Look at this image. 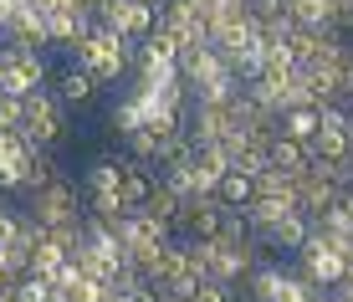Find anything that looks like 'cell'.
Segmentation results:
<instances>
[{"label":"cell","instance_id":"6da1fadb","mask_svg":"<svg viewBox=\"0 0 353 302\" xmlns=\"http://www.w3.org/2000/svg\"><path fill=\"white\" fill-rule=\"evenodd\" d=\"M133 57H139V41H128V36H118L108 26H92L77 46H72V62L88 67L97 82H118L133 67Z\"/></svg>","mask_w":353,"mask_h":302},{"label":"cell","instance_id":"7a4b0ae2","mask_svg":"<svg viewBox=\"0 0 353 302\" xmlns=\"http://www.w3.org/2000/svg\"><path fill=\"white\" fill-rule=\"evenodd\" d=\"M26 210L36 215V221L46 225V231H62V225H82L88 221V205H82V190L72 185V179L62 174L57 185H46V190H36Z\"/></svg>","mask_w":353,"mask_h":302},{"label":"cell","instance_id":"3957f363","mask_svg":"<svg viewBox=\"0 0 353 302\" xmlns=\"http://www.w3.org/2000/svg\"><path fill=\"white\" fill-rule=\"evenodd\" d=\"M21 134L31 139V149H57V143L67 139V108L57 92L36 88L26 98V123H21Z\"/></svg>","mask_w":353,"mask_h":302},{"label":"cell","instance_id":"277c9868","mask_svg":"<svg viewBox=\"0 0 353 302\" xmlns=\"http://www.w3.org/2000/svg\"><path fill=\"white\" fill-rule=\"evenodd\" d=\"M0 62H6V92L10 98H31L41 82H52L46 72V52H26V46H0Z\"/></svg>","mask_w":353,"mask_h":302},{"label":"cell","instance_id":"5b68a950","mask_svg":"<svg viewBox=\"0 0 353 302\" xmlns=\"http://www.w3.org/2000/svg\"><path fill=\"white\" fill-rule=\"evenodd\" d=\"M302 276H307V282L312 287H338V282H343V276H348V256H343V251H338V246H327V241L318 236V231H312L307 236V246H302Z\"/></svg>","mask_w":353,"mask_h":302},{"label":"cell","instance_id":"8992f818","mask_svg":"<svg viewBox=\"0 0 353 302\" xmlns=\"http://www.w3.org/2000/svg\"><path fill=\"white\" fill-rule=\"evenodd\" d=\"M97 26L128 36V41H143V36L159 26V10H154L149 0H108V10L97 16Z\"/></svg>","mask_w":353,"mask_h":302},{"label":"cell","instance_id":"52a82bcc","mask_svg":"<svg viewBox=\"0 0 353 302\" xmlns=\"http://www.w3.org/2000/svg\"><path fill=\"white\" fill-rule=\"evenodd\" d=\"M221 215H225V205L215 195L185 200V210H179V221H174V236L179 241H215L221 236Z\"/></svg>","mask_w":353,"mask_h":302},{"label":"cell","instance_id":"ba28073f","mask_svg":"<svg viewBox=\"0 0 353 302\" xmlns=\"http://www.w3.org/2000/svg\"><path fill=\"white\" fill-rule=\"evenodd\" d=\"M307 236H312V221L302 210H292V215H282V221H272L266 231H256V241L266 251H276V256H302Z\"/></svg>","mask_w":353,"mask_h":302},{"label":"cell","instance_id":"9c48e42d","mask_svg":"<svg viewBox=\"0 0 353 302\" xmlns=\"http://www.w3.org/2000/svg\"><path fill=\"white\" fill-rule=\"evenodd\" d=\"M0 41H10V46H26V52H46V46H52V31H46V16H41L36 6H26L21 16H10V21H6Z\"/></svg>","mask_w":353,"mask_h":302},{"label":"cell","instance_id":"30bf717a","mask_svg":"<svg viewBox=\"0 0 353 302\" xmlns=\"http://www.w3.org/2000/svg\"><path fill=\"white\" fill-rule=\"evenodd\" d=\"M97 88H103V82H97L88 67H77V62L62 67V72L52 77V92L62 98V108H88V103L97 98Z\"/></svg>","mask_w":353,"mask_h":302},{"label":"cell","instance_id":"8fae6325","mask_svg":"<svg viewBox=\"0 0 353 302\" xmlns=\"http://www.w3.org/2000/svg\"><path fill=\"white\" fill-rule=\"evenodd\" d=\"M225 169H230L225 139H221V143H194V174H200V190H205V195H215V185L225 179Z\"/></svg>","mask_w":353,"mask_h":302},{"label":"cell","instance_id":"7c38bea8","mask_svg":"<svg viewBox=\"0 0 353 302\" xmlns=\"http://www.w3.org/2000/svg\"><path fill=\"white\" fill-rule=\"evenodd\" d=\"M266 149H272V169H282V174H292V179H302L312 169V143H297V139L276 134Z\"/></svg>","mask_w":353,"mask_h":302},{"label":"cell","instance_id":"4fadbf2b","mask_svg":"<svg viewBox=\"0 0 353 302\" xmlns=\"http://www.w3.org/2000/svg\"><path fill=\"white\" fill-rule=\"evenodd\" d=\"M97 21L88 10H57V16H46V31H52V46H77L82 36H88Z\"/></svg>","mask_w":353,"mask_h":302},{"label":"cell","instance_id":"5bb4252c","mask_svg":"<svg viewBox=\"0 0 353 302\" xmlns=\"http://www.w3.org/2000/svg\"><path fill=\"white\" fill-rule=\"evenodd\" d=\"M323 128V108L318 103H297V108H282V134L297 139V143H312Z\"/></svg>","mask_w":353,"mask_h":302},{"label":"cell","instance_id":"9a60e30c","mask_svg":"<svg viewBox=\"0 0 353 302\" xmlns=\"http://www.w3.org/2000/svg\"><path fill=\"white\" fill-rule=\"evenodd\" d=\"M297 205H302V195H251L246 215H251V225H256V231H266L272 221H282V215H292Z\"/></svg>","mask_w":353,"mask_h":302},{"label":"cell","instance_id":"2e32d148","mask_svg":"<svg viewBox=\"0 0 353 302\" xmlns=\"http://www.w3.org/2000/svg\"><path fill=\"white\" fill-rule=\"evenodd\" d=\"M251 195H256V179H251L246 169H236V164H230V169H225V179L215 185V200L230 205V210H246Z\"/></svg>","mask_w":353,"mask_h":302},{"label":"cell","instance_id":"e0dca14e","mask_svg":"<svg viewBox=\"0 0 353 302\" xmlns=\"http://www.w3.org/2000/svg\"><path fill=\"white\" fill-rule=\"evenodd\" d=\"M287 16H292V26L333 31V0H287Z\"/></svg>","mask_w":353,"mask_h":302},{"label":"cell","instance_id":"ac0fdd59","mask_svg":"<svg viewBox=\"0 0 353 302\" xmlns=\"http://www.w3.org/2000/svg\"><path fill=\"white\" fill-rule=\"evenodd\" d=\"M57 179H62V164L52 159V149H36L31 159H26V195H36V190H46V185H57Z\"/></svg>","mask_w":353,"mask_h":302},{"label":"cell","instance_id":"d6986e66","mask_svg":"<svg viewBox=\"0 0 353 302\" xmlns=\"http://www.w3.org/2000/svg\"><path fill=\"white\" fill-rule=\"evenodd\" d=\"M353 154V134L348 128H318V139H312V159H348Z\"/></svg>","mask_w":353,"mask_h":302},{"label":"cell","instance_id":"ffe728a7","mask_svg":"<svg viewBox=\"0 0 353 302\" xmlns=\"http://www.w3.org/2000/svg\"><path fill=\"white\" fill-rule=\"evenodd\" d=\"M143 210H149L154 221H159L164 231L174 236V221H179V210H185V200H179V195H174V190H169V185H159V190H154V195H149V205H143Z\"/></svg>","mask_w":353,"mask_h":302},{"label":"cell","instance_id":"44dd1931","mask_svg":"<svg viewBox=\"0 0 353 302\" xmlns=\"http://www.w3.org/2000/svg\"><path fill=\"white\" fill-rule=\"evenodd\" d=\"M297 72V57H292L287 41H266L261 46V77H292Z\"/></svg>","mask_w":353,"mask_h":302},{"label":"cell","instance_id":"7402d4cb","mask_svg":"<svg viewBox=\"0 0 353 302\" xmlns=\"http://www.w3.org/2000/svg\"><path fill=\"white\" fill-rule=\"evenodd\" d=\"M215 241H225V246H246V241H256V225H251V215L246 210H230L225 205V215H221V236Z\"/></svg>","mask_w":353,"mask_h":302},{"label":"cell","instance_id":"603a6c76","mask_svg":"<svg viewBox=\"0 0 353 302\" xmlns=\"http://www.w3.org/2000/svg\"><path fill=\"white\" fill-rule=\"evenodd\" d=\"M123 143H128V154H133L139 164H159V154H164V139H159V134H149V128H133Z\"/></svg>","mask_w":353,"mask_h":302},{"label":"cell","instance_id":"cb8c5ba5","mask_svg":"<svg viewBox=\"0 0 353 302\" xmlns=\"http://www.w3.org/2000/svg\"><path fill=\"white\" fill-rule=\"evenodd\" d=\"M108 128H113V134H133V128H143V108H139V98H123L113 108V113H108Z\"/></svg>","mask_w":353,"mask_h":302},{"label":"cell","instance_id":"d4e9b609","mask_svg":"<svg viewBox=\"0 0 353 302\" xmlns=\"http://www.w3.org/2000/svg\"><path fill=\"white\" fill-rule=\"evenodd\" d=\"M88 190H123V159H97L88 169Z\"/></svg>","mask_w":353,"mask_h":302},{"label":"cell","instance_id":"484cf974","mask_svg":"<svg viewBox=\"0 0 353 302\" xmlns=\"http://www.w3.org/2000/svg\"><path fill=\"white\" fill-rule=\"evenodd\" d=\"M236 169H246V174H251V179H256V174H261V169H272V149H266V139H251V143H246V149H241V154H236Z\"/></svg>","mask_w":353,"mask_h":302},{"label":"cell","instance_id":"4316f807","mask_svg":"<svg viewBox=\"0 0 353 302\" xmlns=\"http://www.w3.org/2000/svg\"><path fill=\"white\" fill-rule=\"evenodd\" d=\"M200 282H205V276L200 272H174V276H169V282H159V297H179V302H190L194 292H200Z\"/></svg>","mask_w":353,"mask_h":302},{"label":"cell","instance_id":"83f0119b","mask_svg":"<svg viewBox=\"0 0 353 302\" xmlns=\"http://www.w3.org/2000/svg\"><path fill=\"white\" fill-rule=\"evenodd\" d=\"M52 297V276H41V272H26L16 282V302H46Z\"/></svg>","mask_w":353,"mask_h":302},{"label":"cell","instance_id":"f1b7e54d","mask_svg":"<svg viewBox=\"0 0 353 302\" xmlns=\"http://www.w3.org/2000/svg\"><path fill=\"white\" fill-rule=\"evenodd\" d=\"M21 123H26V98L0 92V128H21Z\"/></svg>","mask_w":353,"mask_h":302},{"label":"cell","instance_id":"f546056e","mask_svg":"<svg viewBox=\"0 0 353 302\" xmlns=\"http://www.w3.org/2000/svg\"><path fill=\"white\" fill-rule=\"evenodd\" d=\"M246 10H251V16H256V21H261V26H266V21L287 16V0H246Z\"/></svg>","mask_w":353,"mask_h":302},{"label":"cell","instance_id":"4dcf8cb0","mask_svg":"<svg viewBox=\"0 0 353 302\" xmlns=\"http://www.w3.org/2000/svg\"><path fill=\"white\" fill-rule=\"evenodd\" d=\"M333 36H353V0H333Z\"/></svg>","mask_w":353,"mask_h":302},{"label":"cell","instance_id":"1f68e13d","mask_svg":"<svg viewBox=\"0 0 353 302\" xmlns=\"http://www.w3.org/2000/svg\"><path fill=\"white\" fill-rule=\"evenodd\" d=\"M225 292H230L225 282H215V276H205V282H200V292H194L190 302H225Z\"/></svg>","mask_w":353,"mask_h":302},{"label":"cell","instance_id":"d6a6232c","mask_svg":"<svg viewBox=\"0 0 353 302\" xmlns=\"http://www.w3.org/2000/svg\"><path fill=\"white\" fill-rule=\"evenodd\" d=\"M41 16H57V10H82V0H31Z\"/></svg>","mask_w":353,"mask_h":302},{"label":"cell","instance_id":"836d02e7","mask_svg":"<svg viewBox=\"0 0 353 302\" xmlns=\"http://www.w3.org/2000/svg\"><path fill=\"white\" fill-rule=\"evenodd\" d=\"M0 287H16V276H10V267H6V256H0Z\"/></svg>","mask_w":353,"mask_h":302},{"label":"cell","instance_id":"e575fe53","mask_svg":"<svg viewBox=\"0 0 353 302\" xmlns=\"http://www.w3.org/2000/svg\"><path fill=\"white\" fill-rule=\"evenodd\" d=\"M327 302H353V297L343 292V287H327Z\"/></svg>","mask_w":353,"mask_h":302},{"label":"cell","instance_id":"d590c367","mask_svg":"<svg viewBox=\"0 0 353 302\" xmlns=\"http://www.w3.org/2000/svg\"><path fill=\"white\" fill-rule=\"evenodd\" d=\"M225 302H251V297L241 292V287H230V292H225Z\"/></svg>","mask_w":353,"mask_h":302},{"label":"cell","instance_id":"8d00e7d4","mask_svg":"<svg viewBox=\"0 0 353 302\" xmlns=\"http://www.w3.org/2000/svg\"><path fill=\"white\" fill-rule=\"evenodd\" d=\"M338 287H343V292H348V297H353V276H343V282H338Z\"/></svg>","mask_w":353,"mask_h":302},{"label":"cell","instance_id":"74e56055","mask_svg":"<svg viewBox=\"0 0 353 302\" xmlns=\"http://www.w3.org/2000/svg\"><path fill=\"white\" fill-rule=\"evenodd\" d=\"M0 92H6V62H0Z\"/></svg>","mask_w":353,"mask_h":302},{"label":"cell","instance_id":"f35d334b","mask_svg":"<svg viewBox=\"0 0 353 302\" xmlns=\"http://www.w3.org/2000/svg\"><path fill=\"white\" fill-rule=\"evenodd\" d=\"M164 302H179V297H164Z\"/></svg>","mask_w":353,"mask_h":302},{"label":"cell","instance_id":"ab89813d","mask_svg":"<svg viewBox=\"0 0 353 302\" xmlns=\"http://www.w3.org/2000/svg\"><path fill=\"white\" fill-rule=\"evenodd\" d=\"M149 6H159V0H149Z\"/></svg>","mask_w":353,"mask_h":302},{"label":"cell","instance_id":"60d3db41","mask_svg":"<svg viewBox=\"0 0 353 302\" xmlns=\"http://www.w3.org/2000/svg\"><path fill=\"white\" fill-rule=\"evenodd\" d=\"M348 205H353V195H348Z\"/></svg>","mask_w":353,"mask_h":302},{"label":"cell","instance_id":"b9f144b4","mask_svg":"<svg viewBox=\"0 0 353 302\" xmlns=\"http://www.w3.org/2000/svg\"><path fill=\"white\" fill-rule=\"evenodd\" d=\"M323 302H327V297H323Z\"/></svg>","mask_w":353,"mask_h":302}]
</instances>
